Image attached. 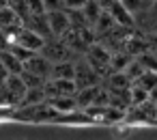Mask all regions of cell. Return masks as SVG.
<instances>
[{
    "label": "cell",
    "mask_w": 157,
    "mask_h": 140,
    "mask_svg": "<svg viewBox=\"0 0 157 140\" xmlns=\"http://www.w3.org/2000/svg\"><path fill=\"white\" fill-rule=\"evenodd\" d=\"M45 9H48V11L65 9V0H45Z\"/></svg>",
    "instance_id": "19"
},
{
    "label": "cell",
    "mask_w": 157,
    "mask_h": 140,
    "mask_svg": "<svg viewBox=\"0 0 157 140\" xmlns=\"http://www.w3.org/2000/svg\"><path fill=\"white\" fill-rule=\"evenodd\" d=\"M11 7L15 9V13L26 22L30 18V9H28V0H11Z\"/></svg>",
    "instance_id": "17"
},
{
    "label": "cell",
    "mask_w": 157,
    "mask_h": 140,
    "mask_svg": "<svg viewBox=\"0 0 157 140\" xmlns=\"http://www.w3.org/2000/svg\"><path fill=\"white\" fill-rule=\"evenodd\" d=\"M20 24H26V22H24V20L15 13V9H13L11 5L0 9V30L9 33L11 28H15V26H20Z\"/></svg>",
    "instance_id": "10"
},
{
    "label": "cell",
    "mask_w": 157,
    "mask_h": 140,
    "mask_svg": "<svg viewBox=\"0 0 157 140\" xmlns=\"http://www.w3.org/2000/svg\"><path fill=\"white\" fill-rule=\"evenodd\" d=\"M26 26H30L33 30H37L39 35H43L45 39L52 37V28H50V20H48V13H39V15H30L26 20Z\"/></svg>",
    "instance_id": "11"
},
{
    "label": "cell",
    "mask_w": 157,
    "mask_h": 140,
    "mask_svg": "<svg viewBox=\"0 0 157 140\" xmlns=\"http://www.w3.org/2000/svg\"><path fill=\"white\" fill-rule=\"evenodd\" d=\"M86 60L103 76L105 71H110V60H112V52L105 48V45H101V43H93L88 50H86Z\"/></svg>",
    "instance_id": "4"
},
{
    "label": "cell",
    "mask_w": 157,
    "mask_h": 140,
    "mask_svg": "<svg viewBox=\"0 0 157 140\" xmlns=\"http://www.w3.org/2000/svg\"><path fill=\"white\" fill-rule=\"evenodd\" d=\"M144 71H146V69H144V65H142V63H140L138 58H133V60H131V63L127 65V69H125V73H127V76H129V78H131L133 82H136V80H138V78H140V76H142Z\"/></svg>",
    "instance_id": "15"
},
{
    "label": "cell",
    "mask_w": 157,
    "mask_h": 140,
    "mask_svg": "<svg viewBox=\"0 0 157 140\" xmlns=\"http://www.w3.org/2000/svg\"><path fill=\"white\" fill-rule=\"evenodd\" d=\"M45 37L43 35H39L37 30H33L30 26H22L20 28V33L13 37V43H17V45H22V48H26V50H30V52H41L43 50V45H45Z\"/></svg>",
    "instance_id": "3"
},
{
    "label": "cell",
    "mask_w": 157,
    "mask_h": 140,
    "mask_svg": "<svg viewBox=\"0 0 157 140\" xmlns=\"http://www.w3.org/2000/svg\"><path fill=\"white\" fill-rule=\"evenodd\" d=\"M101 73L86 60V56L82 54L78 60H75V82H78V86L80 88H86V86H97V84H101Z\"/></svg>",
    "instance_id": "2"
},
{
    "label": "cell",
    "mask_w": 157,
    "mask_h": 140,
    "mask_svg": "<svg viewBox=\"0 0 157 140\" xmlns=\"http://www.w3.org/2000/svg\"><path fill=\"white\" fill-rule=\"evenodd\" d=\"M95 2H97L101 9H105V11H108V9L112 7V2H114V0H95Z\"/></svg>",
    "instance_id": "21"
},
{
    "label": "cell",
    "mask_w": 157,
    "mask_h": 140,
    "mask_svg": "<svg viewBox=\"0 0 157 140\" xmlns=\"http://www.w3.org/2000/svg\"><path fill=\"white\" fill-rule=\"evenodd\" d=\"M86 5L88 0H65V9H71V11H82Z\"/></svg>",
    "instance_id": "18"
},
{
    "label": "cell",
    "mask_w": 157,
    "mask_h": 140,
    "mask_svg": "<svg viewBox=\"0 0 157 140\" xmlns=\"http://www.w3.org/2000/svg\"><path fill=\"white\" fill-rule=\"evenodd\" d=\"M0 58H2V63L7 65L9 73H22V71H24V60H22L11 48L5 50V52H0Z\"/></svg>",
    "instance_id": "12"
},
{
    "label": "cell",
    "mask_w": 157,
    "mask_h": 140,
    "mask_svg": "<svg viewBox=\"0 0 157 140\" xmlns=\"http://www.w3.org/2000/svg\"><path fill=\"white\" fill-rule=\"evenodd\" d=\"M45 88H48L50 97H56V95H75L80 91V86H78V82L73 78H50L45 82Z\"/></svg>",
    "instance_id": "7"
},
{
    "label": "cell",
    "mask_w": 157,
    "mask_h": 140,
    "mask_svg": "<svg viewBox=\"0 0 157 140\" xmlns=\"http://www.w3.org/2000/svg\"><path fill=\"white\" fill-rule=\"evenodd\" d=\"M48 103H50L58 114H71V112H75V110L80 108L75 95H56V97H50Z\"/></svg>",
    "instance_id": "9"
},
{
    "label": "cell",
    "mask_w": 157,
    "mask_h": 140,
    "mask_svg": "<svg viewBox=\"0 0 157 140\" xmlns=\"http://www.w3.org/2000/svg\"><path fill=\"white\" fill-rule=\"evenodd\" d=\"M136 84H140L142 88H146L148 93L153 91V88H157V71H153V69H146L138 80H136Z\"/></svg>",
    "instance_id": "14"
},
{
    "label": "cell",
    "mask_w": 157,
    "mask_h": 140,
    "mask_svg": "<svg viewBox=\"0 0 157 140\" xmlns=\"http://www.w3.org/2000/svg\"><path fill=\"white\" fill-rule=\"evenodd\" d=\"M0 88H2V95L7 99V106H20L24 95H26V91H28L22 73H11L7 78V82L0 84Z\"/></svg>",
    "instance_id": "1"
},
{
    "label": "cell",
    "mask_w": 157,
    "mask_h": 140,
    "mask_svg": "<svg viewBox=\"0 0 157 140\" xmlns=\"http://www.w3.org/2000/svg\"><path fill=\"white\" fill-rule=\"evenodd\" d=\"M22 78H24V82H26L28 88H33V86H43V84L48 82L45 78H41V76H37V73H33V71H28V69L22 71Z\"/></svg>",
    "instance_id": "16"
},
{
    "label": "cell",
    "mask_w": 157,
    "mask_h": 140,
    "mask_svg": "<svg viewBox=\"0 0 157 140\" xmlns=\"http://www.w3.org/2000/svg\"><path fill=\"white\" fill-rule=\"evenodd\" d=\"M48 20H50V28H52V37H65L71 30V20H69L67 9L48 11Z\"/></svg>",
    "instance_id": "5"
},
{
    "label": "cell",
    "mask_w": 157,
    "mask_h": 140,
    "mask_svg": "<svg viewBox=\"0 0 157 140\" xmlns=\"http://www.w3.org/2000/svg\"><path fill=\"white\" fill-rule=\"evenodd\" d=\"M52 67H54V63H52L43 52H35V54L24 63V69H28V71H33V73H37V76L45 78V80L52 78Z\"/></svg>",
    "instance_id": "6"
},
{
    "label": "cell",
    "mask_w": 157,
    "mask_h": 140,
    "mask_svg": "<svg viewBox=\"0 0 157 140\" xmlns=\"http://www.w3.org/2000/svg\"><path fill=\"white\" fill-rule=\"evenodd\" d=\"M11 73H9V69H7V65L2 63V58H0V84L2 82H7V78H9Z\"/></svg>",
    "instance_id": "20"
},
{
    "label": "cell",
    "mask_w": 157,
    "mask_h": 140,
    "mask_svg": "<svg viewBox=\"0 0 157 140\" xmlns=\"http://www.w3.org/2000/svg\"><path fill=\"white\" fill-rule=\"evenodd\" d=\"M121 2L133 13V15H140V13H144L146 9H151L155 2L153 0H121Z\"/></svg>",
    "instance_id": "13"
},
{
    "label": "cell",
    "mask_w": 157,
    "mask_h": 140,
    "mask_svg": "<svg viewBox=\"0 0 157 140\" xmlns=\"http://www.w3.org/2000/svg\"><path fill=\"white\" fill-rule=\"evenodd\" d=\"M108 13L112 15V20H114L118 26H127V28L136 26V15H133V13L121 2V0H114L112 7L108 9Z\"/></svg>",
    "instance_id": "8"
}]
</instances>
